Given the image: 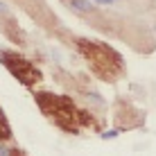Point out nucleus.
<instances>
[{
	"label": "nucleus",
	"instance_id": "nucleus-4",
	"mask_svg": "<svg viewBox=\"0 0 156 156\" xmlns=\"http://www.w3.org/2000/svg\"><path fill=\"white\" fill-rule=\"evenodd\" d=\"M95 2H100V5H111L113 0H95Z\"/></svg>",
	"mask_w": 156,
	"mask_h": 156
},
{
	"label": "nucleus",
	"instance_id": "nucleus-2",
	"mask_svg": "<svg viewBox=\"0 0 156 156\" xmlns=\"http://www.w3.org/2000/svg\"><path fill=\"white\" fill-rule=\"evenodd\" d=\"M68 2H70V7H73V9H77V12H84V14L93 12V5L86 2V0H68Z\"/></svg>",
	"mask_w": 156,
	"mask_h": 156
},
{
	"label": "nucleus",
	"instance_id": "nucleus-3",
	"mask_svg": "<svg viewBox=\"0 0 156 156\" xmlns=\"http://www.w3.org/2000/svg\"><path fill=\"white\" fill-rule=\"evenodd\" d=\"M0 14H7V5H2V2H0Z\"/></svg>",
	"mask_w": 156,
	"mask_h": 156
},
{
	"label": "nucleus",
	"instance_id": "nucleus-1",
	"mask_svg": "<svg viewBox=\"0 0 156 156\" xmlns=\"http://www.w3.org/2000/svg\"><path fill=\"white\" fill-rule=\"evenodd\" d=\"M0 59H2V63H5V66H7L23 84L32 86L36 79H39V70H36L30 61H25L23 57L14 55V52H5V55H0Z\"/></svg>",
	"mask_w": 156,
	"mask_h": 156
}]
</instances>
